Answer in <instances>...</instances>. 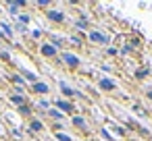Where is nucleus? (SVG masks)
Listing matches in <instances>:
<instances>
[{"label":"nucleus","instance_id":"nucleus-1","mask_svg":"<svg viewBox=\"0 0 152 141\" xmlns=\"http://www.w3.org/2000/svg\"><path fill=\"white\" fill-rule=\"evenodd\" d=\"M63 62H65V64H69L71 69H75V67L79 64V58H77L75 54H69V52H65V54H63Z\"/></svg>","mask_w":152,"mask_h":141},{"label":"nucleus","instance_id":"nucleus-2","mask_svg":"<svg viewBox=\"0 0 152 141\" xmlns=\"http://www.w3.org/2000/svg\"><path fill=\"white\" fill-rule=\"evenodd\" d=\"M46 15H48L50 21H56V23H63V21H65V15H63L61 11H48Z\"/></svg>","mask_w":152,"mask_h":141},{"label":"nucleus","instance_id":"nucleus-3","mask_svg":"<svg viewBox=\"0 0 152 141\" xmlns=\"http://www.w3.org/2000/svg\"><path fill=\"white\" fill-rule=\"evenodd\" d=\"M40 52H42L44 56H56V48H54L52 44H42Z\"/></svg>","mask_w":152,"mask_h":141},{"label":"nucleus","instance_id":"nucleus-4","mask_svg":"<svg viewBox=\"0 0 152 141\" xmlns=\"http://www.w3.org/2000/svg\"><path fill=\"white\" fill-rule=\"evenodd\" d=\"M90 40H92V42H98V44H106V42H108L106 35H102V33H98V31H92V33H90Z\"/></svg>","mask_w":152,"mask_h":141},{"label":"nucleus","instance_id":"nucleus-5","mask_svg":"<svg viewBox=\"0 0 152 141\" xmlns=\"http://www.w3.org/2000/svg\"><path fill=\"white\" fill-rule=\"evenodd\" d=\"M34 91H36V93H48V91H50V87H48L46 83L38 81V83H34Z\"/></svg>","mask_w":152,"mask_h":141},{"label":"nucleus","instance_id":"nucleus-6","mask_svg":"<svg viewBox=\"0 0 152 141\" xmlns=\"http://www.w3.org/2000/svg\"><path fill=\"white\" fill-rule=\"evenodd\" d=\"M117 85L113 83V81H108V79H100V89H106V91H110V89H115Z\"/></svg>","mask_w":152,"mask_h":141},{"label":"nucleus","instance_id":"nucleus-7","mask_svg":"<svg viewBox=\"0 0 152 141\" xmlns=\"http://www.w3.org/2000/svg\"><path fill=\"white\" fill-rule=\"evenodd\" d=\"M56 106H58L63 112H73V106H71L69 102H65V100H58V102H56Z\"/></svg>","mask_w":152,"mask_h":141},{"label":"nucleus","instance_id":"nucleus-8","mask_svg":"<svg viewBox=\"0 0 152 141\" xmlns=\"http://www.w3.org/2000/svg\"><path fill=\"white\" fill-rule=\"evenodd\" d=\"M73 124H75V127H79V129H86V118L75 116V118H73Z\"/></svg>","mask_w":152,"mask_h":141},{"label":"nucleus","instance_id":"nucleus-9","mask_svg":"<svg viewBox=\"0 0 152 141\" xmlns=\"http://www.w3.org/2000/svg\"><path fill=\"white\" fill-rule=\"evenodd\" d=\"M61 89H63V93H65V95H75V91H73L67 83H61Z\"/></svg>","mask_w":152,"mask_h":141},{"label":"nucleus","instance_id":"nucleus-10","mask_svg":"<svg viewBox=\"0 0 152 141\" xmlns=\"http://www.w3.org/2000/svg\"><path fill=\"white\" fill-rule=\"evenodd\" d=\"M23 95H11V102H15V104H19V106H23Z\"/></svg>","mask_w":152,"mask_h":141},{"label":"nucleus","instance_id":"nucleus-11","mask_svg":"<svg viewBox=\"0 0 152 141\" xmlns=\"http://www.w3.org/2000/svg\"><path fill=\"white\" fill-rule=\"evenodd\" d=\"M23 75H25V77H27L29 81H34V83H38V77H36L34 73H29V71H23Z\"/></svg>","mask_w":152,"mask_h":141},{"label":"nucleus","instance_id":"nucleus-12","mask_svg":"<svg viewBox=\"0 0 152 141\" xmlns=\"http://www.w3.org/2000/svg\"><path fill=\"white\" fill-rule=\"evenodd\" d=\"M29 127H31V131H40V129H42V122H40V120H31Z\"/></svg>","mask_w":152,"mask_h":141},{"label":"nucleus","instance_id":"nucleus-13","mask_svg":"<svg viewBox=\"0 0 152 141\" xmlns=\"http://www.w3.org/2000/svg\"><path fill=\"white\" fill-rule=\"evenodd\" d=\"M56 139H58V141H71V137L65 135V133H56Z\"/></svg>","mask_w":152,"mask_h":141},{"label":"nucleus","instance_id":"nucleus-14","mask_svg":"<svg viewBox=\"0 0 152 141\" xmlns=\"http://www.w3.org/2000/svg\"><path fill=\"white\" fill-rule=\"evenodd\" d=\"M77 27H79V29H88V21H83V19L77 21Z\"/></svg>","mask_w":152,"mask_h":141},{"label":"nucleus","instance_id":"nucleus-15","mask_svg":"<svg viewBox=\"0 0 152 141\" xmlns=\"http://www.w3.org/2000/svg\"><path fill=\"white\" fill-rule=\"evenodd\" d=\"M2 31H4V35H9V38L13 35V31H11V27H9V25H2Z\"/></svg>","mask_w":152,"mask_h":141},{"label":"nucleus","instance_id":"nucleus-16","mask_svg":"<svg viewBox=\"0 0 152 141\" xmlns=\"http://www.w3.org/2000/svg\"><path fill=\"white\" fill-rule=\"evenodd\" d=\"M148 73H150L148 69H142V71H137V73H135V77H146Z\"/></svg>","mask_w":152,"mask_h":141},{"label":"nucleus","instance_id":"nucleus-17","mask_svg":"<svg viewBox=\"0 0 152 141\" xmlns=\"http://www.w3.org/2000/svg\"><path fill=\"white\" fill-rule=\"evenodd\" d=\"M48 114H50V116H54V118H63V114H61V112H56V110H50Z\"/></svg>","mask_w":152,"mask_h":141},{"label":"nucleus","instance_id":"nucleus-18","mask_svg":"<svg viewBox=\"0 0 152 141\" xmlns=\"http://www.w3.org/2000/svg\"><path fill=\"white\" fill-rule=\"evenodd\" d=\"M11 81H15V83H23V79H21L19 75H15V77H11Z\"/></svg>","mask_w":152,"mask_h":141},{"label":"nucleus","instance_id":"nucleus-19","mask_svg":"<svg viewBox=\"0 0 152 141\" xmlns=\"http://www.w3.org/2000/svg\"><path fill=\"white\" fill-rule=\"evenodd\" d=\"M19 112H21V114H29V108H27V106H21Z\"/></svg>","mask_w":152,"mask_h":141},{"label":"nucleus","instance_id":"nucleus-20","mask_svg":"<svg viewBox=\"0 0 152 141\" xmlns=\"http://www.w3.org/2000/svg\"><path fill=\"white\" fill-rule=\"evenodd\" d=\"M148 98H150V100H152V89H150V91H148Z\"/></svg>","mask_w":152,"mask_h":141}]
</instances>
